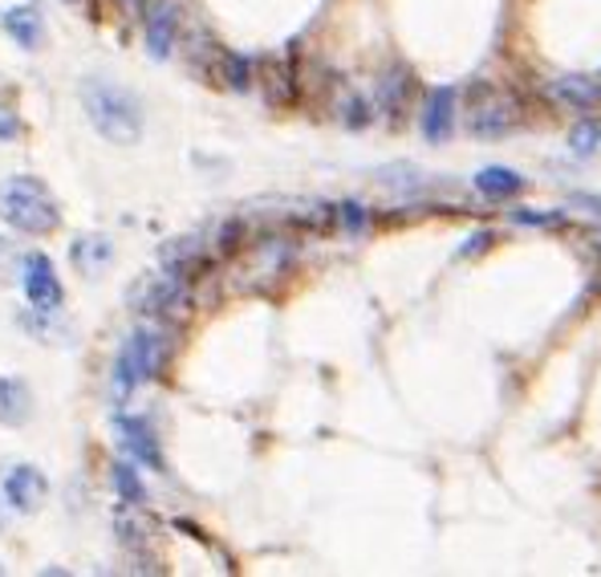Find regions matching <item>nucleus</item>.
Returning a JSON list of instances; mask_svg holds the SVG:
<instances>
[{
  "label": "nucleus",
  "mask_w": 601,
  "mask_h": 577,
  "mask_svg": "<svg viewBox=\"0 0 601 577\" xmlns=\"http://www.w3.org/2000/svg\"><path fill=\"white\" fill-rule=\"evenodd\" d=\"M82 106H86V118L106 143L130 147L143 135V106H138V98L130 90L106 82V77H89L82 86Z\"/></svg>",
  "instance_id": "1"
},
{
  "label": "nucleus",
  "mask_w": 601,
  "mask_h": 577,
  "mask_svg": "<svg viewBox=\"0 0 601 577\" xmlns=\"http://www.w3.org/2000/svg\"><path fill=\"white\" fill-rule=\"evenodd\" d=\"M0 216L25 237H50L53 228L62 224L57 200L33 176H13L0 183Z\"/></svg>",
  "instance_id": "2"
},
{
  "label": "nucleus",
  "mask_w": 601,
  "mask_h": 577,
  "mask_svg": "<svg viewBox=\"0 0 601 577\" xmlns=\"http://www.w3.org/2000/svg\"><path fill=\"white\" fill-rule=\"evenodd\" d=\"M167 350H171V346H167L164 329H155V326L135 329V334L126 338L118 363H114V395H118V399H130L135 387L164 375Z\"/></svg>",
  "instance_id": "3"
},
{
  "label": "nucleus",
  "mask_w": 601,
  "mask_h": 577,
  "mask_svg": "<svg viewBox=\"0 0 601 577\" xmlns=\"http://www.w3.org/2000/svg\"><path fill=\"white\" fill-rule=\"evenodd\" d=\"M467 126H472V135H479V138L508 135V130L520 126V102L500 94V90L479 86L476 98H472V111H467Z\"/></svg>",
  "instance_id": "4"
},
{
  "label": "nucleus",
  "mask_w": 601,
  "mask_h": 577,
  "mask_svg": "<svg viewBox=\"0 0 601 577\" xmlns=\"http://www.w3.org/2000/svg\"><path fill=\"white\" fill-rule=\"evenodd\" d=\"M188 305H191V281L171 273V269H164L159 276H150L147 285H143V293H138V310L150 317H164V322L188 314Z\"/></svg>",
  "instance_id": "5"
},
{
  "label": "nucleus",
  "mask_w": 601,
  "mask_h": 577,
  "mask_svg": "<svg viewBox=\"0 0 601 577\" xmlns=\"http://www.w3.org/2000/svg\"><path fill=\"white\" fill-rule=\"evenodd\" d=\"M21 285H25V297L29 305L38 310V314H57L65 302V288L53 273V261L45 252H29L25 261H21Z\"/></svg>",
  "instance_id": "6"
},
{
  "label": "nucleus",
  "mask_w": 601,
  "mask_h": 577,
  "mask_svg": "<svg viewBox=\"0 0 601 577\" xmlns=\"http://www.w3.org/2000/svg\"><path fill=\"white\" fill-rule=\"evenodd\" d=\"M45 496H50V480L41 476L38 468L21 464L4 476V501L13 504L17 513H33V508H41Z\"/></svg>",
  "instance_id": "7"
},
{
  "label": "nucleus",
  "mask_w": 601,
  "mask_h": 577,
  "mask_svg": "<svg viewBox=\"0 0 601 577\" xmlns=\"http://www.w3.org/2000/svg\"><path fill=\"white\" fill-rule=\"evenodd\" d=\"M143 21H147V50H150V57H159V62H164L167 53L176 50L179 9L171 4V0H159V4H155V9H150Z\"/></svg>",
  "instance_id": "8"
},
{
  "label": "nucleus",
  "mask_w": 601,
  "mask_h": 577,
  "mask_svg": "<svg viewBox=\"0 0 601 577\" xmlns=\"http://www.w3.org/2000/svg\"><path fill=\"white\" fill-rule=\"evenodd\" d=\"M118 431H123V443L126 452L135 455L138 464H147L150 472H164V452H159V440H155V431H150L143 419H118Z\"/></svg>",
  "instance_id": "9"
},
{
  "label": "nucleus",
  "mask_w": 601,
  "mask_h": 577,
  "mask_svg": "<svg viewBox=\"0 0 601 577\" xmlns=\"http://www.w3.org/2000/svg\"><path fill=\"white\" fill-rule=\"evenodd\" d=\"M451 126H455V90H431V98L423 106V135L426 143H447Z\"/></svg>",
  "instance_id": "10"
},
{
  "label": "nucleus",
  "mask_w": 601,
  "mask_h": 577,
  "mask_svg": "<svg viewBox=\"0 0 601 577\" xmlns=\"http://www.w3.org/2000/svg\"><path fill=\"white\" fill-rule=\"evenodd\" d=\"M549 94H552V102H561V106H569V111H593V106L601 102V86L586 74L557 77V82L549 86Z\"/></svg>",
  "instance_id": "11"
},
{
  "label": "nucleus",
  "mask_w": 601,
  "mask_h": 577,
  "mask_svg": "<svg viewBox=\"0 0 601 577\" xmlns=\"http://www.w3.org/2000/svg\"><path fill=\"white\" fill-rule=\"evenodd\" d=\"M476 191L484 200L504 203V200H516V196L525 191V179L516 176L513 167H484L476 176Z\"/></svg>",
  "instance_id": "12"
},
{
  "label": "nucleus",
  "mask_w": 601,
  "mask_h": 577,
  "mask_svg": "<svg viewBox=\"0 0 601 577\" xmlns=\"http://www.w3.org/2000/svg\"><path fill=\"white\" fill-rule=\"evenodd\" d=\"M33 411V395L21 378H0V423L21 427Z\"/></svg>",
  "instance_id": "13"
},
{
  "label": "nucleus",
  "mask_w": 601,
  "mask_h": 577,
  "mask_svg": "<svg viewBox=\"0 0 601 577\" xmlns=\"http://www.w3.org/2000/svg\"><path fill=\"white\" fill-rule=\"evenodd\" d=\"M407 94H411V70H402V65H394L382 82H378V106L387 111L390 123H399L402 106H407Z\"/></svg>",
  "instance_id": "14"
},
{
  "label": "nucleus",
  "mask_w": 601,
  "mask_h": 577,
  "mask_svg": "<svg viewBox=\"0 0 601 577\" xmlns=\"http://www.w3.org/2000/svg\"><path fill=\"white\" fill-rule=\"evenodd\" d=\"M0 25L9 29L25 50H38L41 45V21H38L33 9H9V13L0 17Z\"/></svg>",
  "instance_id": "15"
},
{
  "label": "nucleus",
  "mask_w": 601,
  "mask_h": 577,
  "mask_svg": "<svg viewBox=\"0 0 601 577\" xmlns=\"http://www.w3.org/2000/svg\"><path fill=\"white\" fill-rule=\"evenodd\" d=\"M114 492H118V501L126 504V508H138V504L147 501V489H143V480H138V472L130 464H114Z\"/></svg>",
  "instance_id": "16"
},
{
  "label": "nucleus",
  "mask_w": 601,
  "mask_h": 577,
  "mask_svg": "<svg viewBox=\"0 0 601 577\" xmlns=\"http://www.w3.org/2000/svg\"><path fill=\"white\" fill-rule=\"evenodd\" d=\"M114 256L110 249V240L106 237H86V240H77L74 244V261L86 269V273H98V264H106Z\"/></svg>",
  "instance_id": "17"
},
{
  "label": "nucleus",
  "mask_w": 601,
  "mask_h": 577,
  "mask_svg": "<svg viewBox=\"0 0 601 577\" xmlns=\"http://www.w3.org/2000/svg\"><path fill=\"white\" fill-rule=\"evenodd\" d=\"M601 147V123H577L569 130V151L573 155H593Z\"/></svg>",
  "instance_id": "18"
},
{
  "label": "nucleus",
  "mask_w": 601,
  "mask_h": 577,
  "mask_svg": "<svg viewBox=\"0 0 601 577\" xmlns=\"http://www.w3.org/2000/svg\"><path fill=\"white\" fill-rule=\"evenodd\" d=\"M224 77L232 90H252V62L249 57H240V53H224Z\"/></svg>",
  "instance_id": "19"
},
{
  "label": "nucleus",
  "mask_w": 601,
  "mask_h": 577,
  "mask_svg": "<svg viewBox=\"0 0 601 577\" xmlns=\"http://www.w3.org/2000/svg\"><path fill=\"white\" fill-rule=\"evenodd\" d=\"M21 130H25V126H21L17 111H9V106L0 102V143H17V138H21Z\"/></svg>",
  "instance_id": "20"
},
{
  "label": "nucleus",
  "mask_w": 601,
  "mask_h": 577,
  "mask_svg": "<svg viewBox=\"0 0 601 577\" xmlns=\"http://www.w3.org/2000/svg\"><path fill=\"white\" fill-rule=\"evenodd\" d=\"M569 203H577V208H586L589 216H598V220H601V200H593V196H569Z\"/></svg>",
  "instance_id": "21"
},
{
  "label": "nucleus",
  "mask_w": 601,
  "mask_h": 577,
  "mask_svg": "<svg viewBox=\"0 0 601 577\" xmlns=\"http://www.w3.org/2000/svg\"><path fill=\"white\" fill-rule=\"evenodd\" d=\"M488 244H492V232H479V237H472V244H464V249H460V256H472V252L488 249Z\"/></svg>",
  "instance_id": "22"
},
{
  "label": "nucleus",
  "mask_w": 601,
  "mask_h": 577,
  "mask_svg": "<svg viewBox=\"0 0 601 577\" xmlns=\"http://www.w3.org/2000/svg\"><path fill=\"white\" fill-rule=\"evenodd\" d=\"M13 273V249H9V240H0V276Z\"/></svg>",
  "instance_id": "23"
},
{
  "label": "nucleus",
  "mask_w": 601,
  "mask_h": 577,
  "mask_svg": "<svg viewBox=\"0 0 601 577\" xmlns=\"http://www.w3.org/2000/svg\"><path fill=\"white\" fill-rule=\"evenodd\" d=\"M70 4H82V0H70Z\"/></svg>",
  "instance_id": "24"
}]
</instances>
